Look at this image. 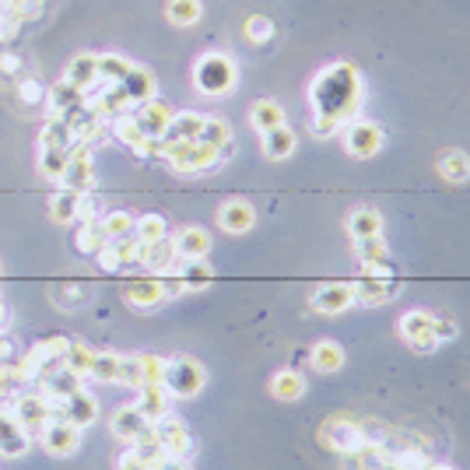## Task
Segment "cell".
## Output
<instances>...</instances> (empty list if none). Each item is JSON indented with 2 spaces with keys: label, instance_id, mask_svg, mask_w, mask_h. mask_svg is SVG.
Listing matches in <instances>:
<instances>
[{
  "label": "cell",
  "instance_id": "cell-33",
  "mask_svg": "<svg viewBox=\"0 0 470 470\" xmlns=\"http://www.w3.org/2000/svg\"><path fill=\"white\" fill-rule=\"evenodd\" d=\"M263 137V155L267 158H274V162H285V158H291L295 155V131L291 127H274V131H267V133H260Z\"/></svg>",
  "mask_w": 470,
  "mask_h": 470
},
{
  "label": "cell",
  "instance_id": "cell-10",
  "mask_svg": "<svg viewBox=\"0 0 470 470\" xmlns=\"http://www.w3.org/2000/svg\"><path fill=\"white\" fill-rule=\"evenodd\" d=\"M366 439V432H362V425L351 418H344V415H334V418L323 421V428H319V443L327 446V449H334V453H351L355 446Z\"/></svg>",
  "mask_w": 470,
  "mask_h": 470
},
{
  "label": "cell",
  "instance_id": "cell-46",
  "mask_svg": "<svg viewBox=\"0 0 470 470\" xmlns=\"http://www.w3.org/2000/svg\"><path fill=\"white\" fill-rule=\"evenodd\" d=\"M133 235H137L141 242H158V239L169 235V225H165L162 214H141L137 225H133Z\"/></svg>",
  "mask_w": 470,
  "mask_h": 470
},
{
  "label": "cell",
  "instance_id": "cell-38",
  "mask_svg": "<svg viewBox=\"0 0 470 470\" xmlns=\"http://www.w3.org/2000/svg\"><path fill=\"white\" fill-rule=\"evenodd\" d=\"M120 366H123V355H116V351H95V366H92L88 379L105 383V387H120Z\"/></svg>",
  "mask_w": 470,
  "mask_h": 470
},
{
  "label": "cell",
  "instance_id": "cell-43",
  "mask_svg": "<svg viewBox=\"0 0 470 470\" xmlns=\"http://www.w3.org/2000/svg\"><path fill=\"white\" fill-rule=\"evenodd\" d=\"M103 232L105 239L113 242V239H127V235H133V225H137V218H133L131 211H109L103 221Z\"/></svg>",
  "mask_w": 470,
  "mask_h": 470
},
{
  "label": "cell",
  "instance_id": "cell-60",
  "mask_svg": "<svg viewBox=\"0 0 470 470\" xmlns=\"http://www.w3.org/2000/svg\"><path fill=\"white\" fill-rule=\"evenodd\" d=\"M425 470H453V467H449V464H428Z\"/></svg>",
  "mask_w": 470,
  "mask_h": 470
},
{
  "label": "cell",
  "instance_id": "cell-14",
  "mask_svg": "<svg viewBox=\"0 0 470 470\" xmlns=\"http://www.w3.org/2000/svg\"><path fill=\"white\" fill-rule=\"evenodd\" d=\"M131 116L137 120V127L144 131V137H165L169 131V123H172V116H176V109L165 103V99H148V103L133 105Z\"/></svg>",
  "mask_w": 470,
  "mask_h": 470
},
{
  "label": "cell",
  "instance_id": "cell-37",
  "mask_svg": "<svg viewBox=\"0 0 470 470\" xmlns=\"http://www.w3.org/2000/svg\"><path fill=\"white\" fill-rule=\"evenodd\" d=\"M39 148H50V152H67V148H74V133H71L64 116H50V120H46V127L39 133Z\"/></svg>",
  "mask_w": 470,
  "mask_h": 470
},
{
  "label": "cell",
  "instance_id": "cell-18",
  "mask_svg": "<svg viewBox=\"0 0 470 470\" xmlns=\"http://www.w3.org/2000/svg\"><path fill=\"white\" fill-rule=\"evenodd\" d=\"M109 432H113L120 443L133 446L141 436H148V432H152V421L141 415V407H137V404H127V407H120V411L109 418Z\"/></svg>",
  "mask_w": 470,
  "mask_h": 470
},
{
  "label": "cell",
  "instance_id": "cell-53",
  "mask_svg": "<svg viewBox=\"0 0 470 470\" xmlns=\"http://www.w3.org/2000/svg\"><path fill=\"white\" fill-rule=\"evenodd\" d=\"M15 393H18V383H15V376H11V366L0 362V400H11Z\"/></svg>",
  "mask_w": 470,
  "mask_h": 470
},
{
  "label": "cell",
  "instance_id": "cell-7",
  "mask_svg": "<svg viewBox=\"0 0 470 470\" xmlns=\"http://www.w3.org/2000/svg\"><path fill=\"white\" fill-rule=\"evenodd\" d=\"M400 338L407 340L415 351H436L443 340L436 334V313H428V309H411V313L400 316Z\"/></svg>",
  "mask_w": 470,
  "mask_h": 470
},
{
  "label": "cell",
  "instance_id": "cell-20",
  "mask_svg": "<svg viewBox=\"0 0 470 470\" xmlns=\"http://www.w3.org/2000/svg\"><path fill=\"white\" fill-rule=\"evenodd\" d=\"M253 221H257V211H253L250 201H242V197L225 201V204L218 208V225L229 235H246L253 229Z\"/></svg>",
  "mask_w": 470,
  "mask_h": 470
},
{
  "label": "cell",
  "instance_id": "cell-23",
  "mask_svg": "<svg viewBox=\"0 0 470 470\" xmlns=\"http://www.w3.org/2000/svg\"><path fill=\"white\" fill-rule=\"evenodd\" d=\"M120 88L127 92L131 105H141V103H148V99H155V95H158L155 74H152L148 67H141V64H133L131 71H127V78L120 81Z\"/></svg>",
  "mask_w": 470,
  "mask_h": 470
},
{
  "label": "cell",
  "instance_id": "cell-31",
  "mask_svg": "<svg viewBox=\"0 0 470 470\" xmlns=\"http://www.w3.org/2000/svg\"><path fill=\"white\" fill-rule=\"evenodd\" d=\"M436 169L443 172V180H449V183H467L470 155L460 152V148H446V152H439V158H436Z\"/></svg>",
  "mask_w": 470,
  "mask_h": 470
},
{
  "label": "cell",
  "instance_id": "cell-34",
  "mask_svg": "<svg viewBox=\"0 0 470 470\" xmlns=\"http://www.w3.org/2000/svg\"><path fill=\"white\" fill-rule=\"evenodd\" d=\"M211 148H218V155H232V127L221 120V116H204V127H201V137Z\"/></svg>",
  "mask_w": 470,
  "mask_h": 470
},
{
  "label": "cell",
  "instance_id": "cell-13",
  "mask_svg": "<svg viewBox=\"0 0 470 470\" xmlns=\"http://www.w3.org/2000/svg\"><path fill=\"white\" fill-rule=\"evenodd\" d=\"M60 186L78 190V193H92V186H95V162H92V148H88V144H74V148H71L67 172H64Z\"/></svg>",
  "mask_w": 470,
  "mask_h": 470
},
{
  "label": "cell",
  "instance_id": "cell-44",
  "mask_svg": "<svg viewBox=\"0 0 470 470\" xmlns=\"http://www.w3.org/2000/svg\"><path fill=\"white\" fill-rule=\"evenodd\" d=\"M67 158H71V148L67 152H50V148H39V172L53 180V183H60L64 180V172H67Z\"/></svg>",
  "mask_w": 470,
  "mask_h": 470
},
{
  "label": "cell",
  "instance_id": "cell-36",
  "mask_svg": "<svg viewBox=\"0 0 470 470\" xmlns=\"http://www.w3.org/2000/svg\"><path fill=\"white\" fill-rule=\"evenodd\" d=\"M201 127H204V113L186 109V113H176V116H172V123H169V131H165L162 141H197V137H201Z\"/></svg>",
  "mask_w": 470,
  "mask_h": 470
},
{
  "label": "cell",
  "instance_id": "cell-12",
  "mask_svg": "<svg viewBox=\"0 0 470 470\" xmlns=\"http://www.w3.org/2000/svg\"><path fill=\"white\" fill-rule=\"evenodd\" d=\"M39 446L50 456H71V453H78L81 446V428L71 425L67 418H50V425L39 432Z\"/></svg>",
  "mask_w": 470,
  "mask_h": 470
},
{
  "label": "cell",
  "instance_id": "cell-24",
  "mask_svg": "<svg viewBox=\"0 0 470 470\" xmlns=\"http://www.w3.org/2000/svg\"><path fill=\"white\" fill-rule=\"evenodd\" d=\"M306 376L299 372V368H278L274 376H270V397L274 400H285V404H291V400H302L306 397Z\"/></svg>",
  "mask_w": 470,
  "mask_h": 470
},
{
  "label": "cell",
  "instance_id": "cell-50",
  "mask_svg": "<svg viewBox=\"0 0 470 470\" xmlns=\"http://www.w3.org/2000/svg\"><path fill=\"white\" fill-rule=\"evenodd\" d=\"M137 362H141V372H144V383H162L169 358H162V355H137Z\"/></svg>",
  "mask_w": 470,
  "mask_h": 470
},
{
  "label": "cell",
  "instance_id": "cell-22",
  "mask_svg": "<svg viewBox=\"0 0 470 470\" xmlns=\"http://www.w3.org/2000/svg\"><path fill=\"white\" fill-rule=\"evenodd\" d=\"M64 81H71L84 95H88L92 88H99V53H78V56L67 64Z\"/></svg>",
  "mask_w": 470,
  "mask_h": 470
},
{
  "label": "cell",
  "instance_id": "cell-55",
  "mask_svg": "<svg viewBox=\"0 0 470 470\" xmlns=\"http://www.w3.org/2000/svg\"><path fill=\"white\" fill-rule=\"evenodd\" d=\"M436 334H439V340H453L456 338V323H449V319H443V316H436Z\"/></svg>",
  "mask_w": 470,
  "mask_h": 470
},
{
  "label": "cell",
  "instance_id": "cell-3",
  "mask_svg": "<svg viewBox=\"0 0 470 470\" xmlns=\"http://www.w3.org/2000/svg\"><path fill=\"white\" fill-rule=\"evenodd\" d=\"M235 81H239V67L229 53H204L193 67V84L201 95L208 99H225L235 92Z\"/></svg>",
  "mask_w": 470,
  "mask_h": 470
},
{
  "label": "cell",
  "instance_id": "cell-59",
  "mask_svg": "<svg viewBox=\"0 0 470 470\" xmlns=\"http://www.w3.org/2000/svg\"><path fill=\"white\" fill-rule=\"evenodd\" d=\"M4 327H7V306L0 302V330H4Z\"/></svg>",
  "mask_w": 470,
  "mask_h": 470
},
{
  "label": "cell",
  "instance_id": "cell-49",
  "mask_svg": "<svg viewBox=\"0 0 470 470\" xmlns=\"http://www.w3.org/2000/svg\"><path fill=\"white\" fill-rule=\"evenodd\" d=\"M120 387H144V372H141V362H137V355H123V366H120Z\"/></svg>",
  "mask_w": 470,
  "mask_h": 470
},
{
  "label": "cell",
  "instance_id": "cell-57",
  "mask_svg": "<svg viewBox=\"0 0 470 470\" xmlns=\"http://www.w3.org/2000/svg\"><path fill=\"white\" fill-rule=\"evenodd\" d=\"M18 71V56L15 53H0V74H15Z\"/></svg>",
  "mask_w": 470,
  "mask_h": 470
},
{
  "label": "cell",
  "instance_id": "cell-54",
  "mask_svg": "<svg viewBox=\"0 0 470 470\" xmlns=\"http://www.w3.org/2000/svg\"><path fill=\"white\" fill-rule=\"evenodd\" d=\"M155 470H193V464H190V456H169V453H165Z\"/></svg>",
  "mask_w": 470,
  "mask_h": 470
},
{
  "label": "cell",
  "instance_id": "cell-25",
  "mask_svg": "<svg viewBox=\"0 0 470 470\" xmlns=\"http://www.w3.org/2000/svg\"><path fill=\"white\" fill-rule=\"evenodd\" d=\"M172 242H176L180 260H197V257H208L211 253V235L208 229H201V225L180 229V235H172Z\"/></svg>",
  "mask_w": 470,
  "mask_h": 470
},
{
  "label": "cell",
  "instance_id": "cell-62",
  "mask_svg": "<svg viewBox=\"0 0 470 470\" xmlns=\"http://www.w3.org/2000/svg\"><path fill=\"white\" fill-rule=\"evenodd\" d=\"M0 270H4V267H0Z\"/></svg>",
  "mask_w": 470,
  "mask_h": 470
},
{
  "label": "cell",
  "instance_id": "cell-45",
  "mask_svg": "<svg viewBox=\"0 0 470 470\" xmlns=\"http://www.w3.org/2000/svg\"><path fill=\"white\" fill-rule=\"evenodd\" d=\"M355 257L362 263H376V260H390V246L383 235H372V239H355Z\"/></svg>",
  "mask_w": 470,
  "mask_h": 470
},
{
  "label": "cell",
  "instance_id": "cell-4",
  "mask_svg": "<svg viewBox=\"0 0 470 470\" xmlns=\"http://www.w3.org/2000/svg\"><path fill=\"white\" fill-rule=\"evenodd\" d=\"M204 383H208V368L201 366L197 358H190V355H176V358H169V362H165L162 387L169 390L172 400H190V397H197V393L204 390Z\"/></svg>",
  "mask_w": 470,
  "mask_h": 470
},
{
  "label": "cell",
  "instance_id": "cell-29",
  "mask_svg": "<svg viewBox=\"0 0 470 470\" xmlns=\"http://www.w3.org/2000/svg\"><path fill=\"white\" fill-rule=\"evenodd\" d=\"M176 274L183 281L186 291H201L214 281V267H211L208 257H197V260H180L176 263Z\"/></svg>",
  "mask_w": 470,
  "mask_h": 470
},
{
  "label": "cell",
  "instance_id": "cell-61",
  "mask_svg": "<svg viewBox=\"0 0 470 470\" xmlns=\"http://www.w3.org/2000/svg\"><path fill=\"white\" fill-rule=\"evenodd\" d=\"M0 302H4V295H0Z\"/></svg>",
  "mask_w": 470,
  "mask_h": 470
},
{
  "label": "cell",
  "instance_id": "cell-5",
  "mask_svg": "<svg viewBox=\"0 0 470 470\" xmlns=\"http://www.w3.org/2000/svg\"><path fill=\"white\" fill-rule=\"evenodd\" d=\"M11 415L18 418V425L25 428L28 436H39L53 418V404L43 397L39 387H25L11 397Z\"/></svg>",
  "mask_w": 470,
  "mask_h": 470
},
{
  "label": "cell",
  "instance_id": "cell-1",
  "mask_svg": "<svg viewBox=\"0 0 470 470\" xmlns=\"http://www.w3.org/2000/svg\"><path fill=\"white\" fill-rule=\"evenodd\" d=\"M366 99V84L355 64H334L323 74H316L309 103H313V133L316 137H334V133L358 116Z\"/></svg>",
  "mask_w": 470,
  "mask_h": 470
},
{
  "label": "cell",
  "instance_id": "cell-58",
  "mask_svg": "<svg viewBox=\"0 0 470 470\" xmlns=\"http://www.w3.org/2000/svg\"><path fill=\"white\" fill-rule=\"evenodd\" d=\"M7 355H11V344L4 340V330H0V362H7Z\"/></svg>",
  "mask_w": 470,
  "mask_h": 470
},
{
  "label": "cell",
  "instance_id": "cell-30",
  "mask_svg": "<svg viewBox=\"0 0 470 470\" xmlns=\"http://www.w3.org/2000/svg\"><path fill=\"white\" fill-rule=\"evenodd\" d=\"M309 362H313L316 372L334 376V372L344 368V348H340L338 340H316L313 351H309Z\"/></svg>",
  "mask_w": 470,
  "mask_h": 470
},
{
  "label": "cell",
  "instance_id": "cell-16",
  "mask_svg": "<svg viewBox=\"0 0 470 470\" xmlns=\"http://www.w3.org/2000/svg\"><path fill=\"white\" fill-rule=\"evenodd\" d=\"M56 418H67L71 425H78V428H88V425H95V418H99V400L81 387V390H74L71 397H64L56 404Z\"/></svg>",
  "mask_w": 470,
  "mask_h": 470
},
{
  "label": "cell",
  "instance_id": "cell-35",
  "mask_svg": "<svg viewBox=\"0 0 470 470\" xmlns=\"http://www.w3.org/2000/svg\"><path fill=\"white\" fill-rule=\"evenodd\" d=\"M348 232L351 239H372L383 235V214L376 208H355L348 214Z\"/></svg>",
  "mask_w": 470,
  "mask_h": 470
},
{
  "label": "cell",
  "instance_id": "cell-27",
  "mask_svg": "<svg viewBox=\"0 0 470 470\" xmlns=\"http://www.w3.org/2000/svg\"><path fill=\"white\" fill-rule=\"evenodd\" d=\"M84 103V92L74 88L71 81H56L53 88H46V105H50V116H67L71 109H78Z\"/></svg>",
  "mask_w": 470,
  "mask_h": 470
},
{
  "label": "cell",
  "instance_id": "cell-40",
  "mask_svg": "<svg viewBox=\"0 0 470 470\" xmlns=\"http://www.w3.org/2000/svg\"><path fill=\"white\" fill-rule=\"evenodd\" d=\"M105 242H109V239H105L103 225H99L95 218H92V221H81L78 232H74V246H78V253H84V257H95Z\"/></svg>",
  "mask_w": 470,
  "mask_h": 470
},
{
  "label": "cell",
  "instance_id": "cell-51",
  "mask_svg": "<svg viewBox=\"0 0 470 470\" xmlns=\"http://www.w3.org/2000/svg\"><path fill=\"white\" fill-rule=\"evenodd\" d=\"M95 257H99V267H103L105 274H116V270H123V260H120V253H116V246H113V242H105Z\"/></svg>",
  "mask_w": 470,
  "mask_h": 470
},
{
  "label": "cell",
  "instance_id": "cell-39",
  "mask_svg": "<svg viewBox=\"0 0 470 470\" xmlns=\"http://www.w3.org/2000/svg\"><path fill=\"white\" fill-rule=\"evenodd\" d=\"M201 15H204V4H201V0H169V4H165V18L180 28L197 25Z\"/></svg>",
  "mask_w": 470,
  "mask_h": 470
},
{
  "label": "cell",
  "instance_id": "cell-11",
  "mask_svg": "<svg viewBox=\"0 0 470 470\" xmlns=\"http://www.w3.org/2000/svg\"><path fill=\"white\" fill-rule=\"evenodd\" d=\"M309 306H313V313L319 316L348 313V309L355 306V285H351V281H327V285H319L313 295H309Z\"/></svg>",
  "mask_w": 470,
  "mask_h": 470
},
{
  "label": "cell",
  "instance_id": "cell-52",
  "mask_svg": "<svg viewBox=\"0 0 470 470\" xmlns=\"http://www.w3.org/2000/svg\"><path fill=\"white\" fill-rule=\"evenodd\" d=\"M18 99L28 103V105H35V103H43V99H46V92H43V84H39V81L25 78V81H18Z\"/></svg>",
  "mask_w": 470,
  "mask_h": 470
},
{
  "label": "cell",
  "instance_id": "cell-2",
  "mask_svg": "<svg viewBox=\"0 0 470 470\" xmlns=\"http://www.w3.org/2000/svg\"><path fill=\"white\" fill-rule=\"evenodd\" d=\"M158 158H165L169 169L180 176H201L221 162L218 148L204 141H158Z\"/></svg>",
  "mask_w": 470,
  "mask_h": 470
},
{
  "label": "cell",
  "instance_id": "cell-17",
  "mask_svg": "<svg viewBox=\"0 0 470 470\" xmlns=\"http://www.w3.org/2000/svg\"><path fill=\"white\" fill-rule=\"evenodd\" d=\"M180 263V253H176V242H172V235H165V239H158V242H141V260L137 267H144L148 274H169L172 267Z\"/></svg>",
  "mask_w": 470,
  "mask_h": 470
},
{
  "label": "cell",
  "instance_id": "cell-21",
  "mask_svg": "<svg viewBox=\"0 0 470 470\" xmlns=\"http://www.w3.org/2000/svg\"><path fill=\"white\" fill-rule=\"evenodd\" d=\"M351 285H355V302H366V306H383L400 291L397 278H372V274H362Z\"/></svg>",
  "mask_w": 470,
  "mask_h": 470
},
{
  "label": "cell",
  "instance_id": "cell-47",
  "mask_svg": "<svg viewBox=\"0 0 470 470\" xmlns=\"http://www.w3.org/2000/svg\"><path fill=\"white\" fill-rule=\"evenodd\" d=\"M242 32H246V39H250L253 46H267V43L274 39V22H270L267 15H253V18H246Z\"/></svg>",
  "mask_w": 470,
  "mask_h": 470
},
{
  "label": "cell",
  "instance_id": "cell-8",
  "mask_svg": "<svg viewBox=\"0 0 470 470\" xmlns=\"http://www.w3.org/2000/svg\"><path fill=\"white\" fill-rule=\"evenodd\" d=\"M152 432H155V439L169 456H190L193 436H190V428H186V421L180 415H172V411L162 415L158 421H152Z\"/></svg>",
  "mask_w": 470,
  "mask_h": 470
},
{
  "label": "cell",
  "instance_id": "cell-32",
  "mask_svg": "<svg viewBox=\"0 0 470 470\" xmlns=\"http://www.w3.org/2000/svg\"><path fill=\"white\" fill-rule=\"evenodd\" d=\"M250 123L260 133L274 131V127H285V105L278 99H260V103L250 105Z\"/></svg>",
  "mask_w": 470,
  "mask_h": 470
},
{
  "label": "cell",
  "instance_id": "cell-48",
  "mask_svg": "<svg viewBox=\"0 0 470 470\" xmlns=\"http://www.w3.org/2000/svg\"><path fill=\"white\" fill-rule=\"evenodd\" d=\"M390 467H397V470H425L428 467V460H425V453H421V449H400V453H390Z\"/></svg>",
  "mask_w": 470,
  "mask_h": 470
},
{
  "label": "cell",
  "instance_id": "cell-19",
  "mask_svg": "<svg viewBox=\"0 0 470 470\" xmlns=\"http://www.w3.org/2000/svg\"><path fill=\"white\" fill-rule=\"evenodd\" d=\"M28 446H32V436L18 425V418H15L11 411L0 407V456L18 460V456L28 453Z\"/></svg>",
  "mask_w": 470,
  "mask_h": 470
},
{
  "label": "cell",
  "instance_id": "cell-28",
  "mask_svg": "<svg viewBox=\"0 0 470 470\" xmlns=\"http://www.w3.org/2000/svg\"><path fill=\"white\" fill-rule=\"evenodd\" d=\"M81 197L78 190H67V186H60L56 193L50 197V218L56 225H74L78 221V211H81Z\"/></svg>",
  "mask_w": 470,
  "mask_h": 470
},
{
  "label": "cell",
  "instance_id": "cell-56",
  "mask_svg": "<svg viewBox=\"0 0 470 470\" xmlns=\"http://www.w3.org/2000/svg\"><path fill=\"white\" fill-rule=\"evenodd\" d=\"M116 470H148V467H144L141 460H137V453H133V449H127V453L120 456V464H116Z\"/></svg>",
  "mask_w": 470,
  "mask_h": 470
},
{
  "label": "cell",
  "instance_id": "cell-15",
  "mask_svg": "<svg viewBox=\"0 0 470 470\" xmlns=\"http://www.w3.org/2000/svg\"><path fill=\"white\" fill-rule=\"evenodd\" d=\"M123 299L133 309H155L165 302V285H162L158 274H141V278H131L123 285Z\"/></svg>",
  "mask_w": 470,
  "mask_h": 470
},
{
  "label": "cell",
  "instance_id": "cell-9",
  "mask_svg": "<svg viewBox=\"0 0 470 470\" xmlns=\"http://www.w3.org/2000/svg\"><path fill=\"white\" fill-rule=\"evenodd\" d=\"M67 344H71V338H46L39 340L35 348H28V362H32V368H35V383H43V379H50L56 368H64V358H67Z\"/></svg>",
  "mask_w": 470,
  "mask_h": 470
},
{
  "label": "cell",
  "instance_id": "cell-41",
  "mask_svg": "<svg viewBox=\"0 0 470 470\" xmlns=\"http://www.w3.org/2000/svg\"><path fill=\"white\" fill-rule=\"evenodd\" d=\"M133 64L120 53H99V84H120Z\"/></svg>",
  "mask_w": 470,
  "mask_h": 470
},
{
  "label": "cell",
  "instance_id": "cell-42",
  "mask_svg": "<svg viewBox=\"0 0 470 470\" xmlns=\"http://www.w3.org/2000/svg\"><path fill=\"white\" fill-rule=\"evenodd\" d=\"M64 366L71 368V372H78L81 379H88V376H92V366H95V351H92L84 340H71V344H67Z\"/></svg>",
  "mask_w": 470,
  "mask_h": 470
},
{
  "label": "cell",
  "instance_id": "cell-26",
  "mask_svg": "<svg viewBox=\"0 0 470 470\" xmlns=\"http://www.w3.org/2000/svg\"><path fill=\"white\" fill-rule=\"evenodd\" d=\"M137 407L148 421H158L162 415H169L172 397L162 383H144V387H137Z\"/></svg>",
  "mask_w": 470,
  "mask_h": 470
},
{
  "label": "cell",
  "instance_id": "cell-6",
  "mask_svg": "<svg viewBox=\"0 0 470 470\" xmlns=\"http://www.w3.org/2000/svg\"><path fill=\"white\" fill-rule=\"evenodd\" d=\"M344 148L351 158H376L383 148V127L376 120H348L344 127Z\"/></svg>",
  "mask_w": 470,
  "mask_h": 470
}]
</instances>
